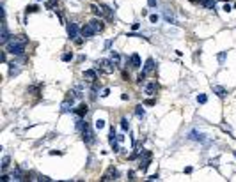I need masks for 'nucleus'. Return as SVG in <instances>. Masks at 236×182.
<instances>
[{
  "instance_id": "f257e3e1",
  "label": "nucleus",
  "mask_w": 236,
  "mask_h": 182,
  "mask_svg": "<svg viewBox=\"0 0 236 182\" xmlns=\"http://www.w3.org/2000/svg\"><path fill=\"white\" fill-rule=\"evenodd\" d=\"M98 65H99V69H101L103 73H107V74H112V73L116 71V64H114V60H108V59H101V60H98Z\"/></svg>"
},
{
  "instance_id": "f03ea898",
  "label": "nucleus",
  "mask_w": 236,
  "mask_h": 182,
  "mask_svg": "<svg viewBox=\"0 0 236 182\" xmlns=\"http://www.w3.org/2000/svg\"><path fill=\"white\" fill-rule=\"evenodd\" d=\"M91 9H92V13L96 14V16H99V18H103V16H110L112 14V11H110V7H107V5H96V4H92L91 5Z\"/></svg>"
},
{
  "instance_id": "7ed1b4c3",
  "label": "nucleus",
  "mask_w": 236,
  "mask_h": 182,
  "mask_svg": "<svg viewBox=\"0 0 236 182\" xmlns=\"http://www.w3.org/2000/svg\"><path fill=\"white\" fill-rule=\"evenodd\" d=\"M5 48L13 55H23V51H25V44H18V42H13V41H9L5 44Z\"/></svg>"
},
{
  "instance_id": "20e7f679",
  "label": "nucleus",
  "mask_w": 236,
  "mask_h": 182,
  "mask_svg": "<svg viewBox=\"0 0 236 182\" xmlns=\"http://www.w3.org/2000/svg\"><path fill=\"white\" fill-rule=\"evenodd\" d=\"M149 163H151V152H149V150H144V152L140 154V164H138V170H140V172H146L147 166H149Z\"/></svg>"
},
{
  "instance_id": "39448f33",
  "label": "nucleus",
  "mask_w": 236,
  "mask_h": 182,
  "mask_svg": "<svg viewBox=\"0 0 236 182\" xmlns=\"http://www.w3.org/2000/svg\"><path fill=\"white\" fill-rule=\"evenodd\" d=\"M82 138H83V142L87 143V145H92V143H94V140H96V138H94L92 129H91L87 124H85V127L82 129Z\"/></svg>"
},
{
  "instance_id": "423d86ee",
  "label": "nucleus",
  "mask_w": 236,
  "mask_h": 182,
  "mask_svg": "<svg viewBox=\"0 0 236 182\" xmlns=\"http://www.w3.org/2000/svg\"><path fill=\"white\" fill-rule=\"evenodd\" d=\"M80 32H82V36H83L85 39H91V37L96 34V30L91 27V23H85V25L82 27V30H80Z\"/></svg>"
},
{
  "instance_id": "0eeeda50",
  "label": "nucleus",
  "mask_w": 236,
  "mask_h": 182,
  "mask_svg": "<svg viewBox=\"0 0 236 182\" xmlns=\"http://www.w3.org/2000/svg\"><path fill=\"white\" fill-rule=\"evenodd\" d=\"M11 41V34H9V30H7V25H5V21L2 23V34H0V42L2 44H7Z\"/></svg>"
},
{
  "instance_id": "6e6552de",
  "label": "nucleus",
  "mask_w": 236,
  "mask_h": 182,
  "mask_svg": "<svg viewBox=\"0 0 236 182\" xmlns=\"http://www.w3.org/2000/svg\"><path fill=\"white\" fill-rule=\"evenodd\" d=\"M188 138H190V140H194V142L206 143V138H204V134H202L201 131H197V129H194V131H190V134H188Z\"/></svg>"
},
{
  "instance_id": "1a4fd4ad",
  "label": "nucleus",
  "mask_w": 236,
  "mask_h": 182,
  "mask_svg": "<svg viewBox=\"0 0 236 182\" xmlns=\"http://www.w3.org/2000/svg\"><path fill=\"white\" fill-rule=\"evenodd\" d=\"M68 36H69V39H77L78 37V27H77V23H69L68 25Z\"/></svg>"
},
{
  "instance_id": "9d476101",
  "label": "nucleus",
  "mask_w": 236,
  "mask_h": 182,
  "mask_svg": "<svg viewBox=\"0 0 236 182\" xmlns=\"http://www.w3.org/2000/svg\"><path fill=\"white\" fill-rule=\"evenodd\" d=\"M156 90H158L156 81H151V83H147V85L144 87V92H146L147 96H155V94H156Z\"/></svg>"
},
{
  "instance_id": "9b49d317",
  "label": "nucleus",
  "mask_w": 236,
  "mask_h": 182,
  "mask_svg": "<svg viewBox=\"0 0 236 182\" xmlns=\"http://www.w3.org/2000/svg\"><path fill=\"white\" fill-rule=\"evenodd\" d=\"M73 101H75V99H69V97H68L66 101L62 103V106H60V111H62V113H68V111H71V108H73Z\"/></svg>"
},
{
  "instance_id": "f8f14e48",
  "label": "nucleus",
  "mask_w": 236,
  "mask_h": 182,
  "mask_svg": "<svg viewBox=\"0 0 236 182\" xmlns=\"http://www.w3.org/2000/svg\"><path fill=\"white\" fill-rule=\"evenodd\" d=\"M83 78H85L87 81H91V83L96 81V71H94V69H87V71H83Z\"/></svg>"
},
{
  "instance_id": "ddd939ff",
  "label": "nucleus",
  "mask_w": 236,
  "mask_h": 182,
  "mask_svg": "<svg viewBox=\"0 0 236 182\" xmlns=\"http://www.w3.org/2000/svg\"><path fill=\"white\" fill-rule=\"evenodd\" d=\"M211 88H213V92H215L218 97H225V94H227V90H225L224 87H220V85H213Z\"/></svg>"
},
{
  "instance_id": "4468645a",
  "label": "nucleus",
  "mask_w": 236,
  "mask_h": 182,
  "mask_svg": "<svg viewBox=\"0 0 236 182\" xmlns=\"http://www.w3.org/2000/svg\"><path fill=\"white\" fill-rule=\"evenodd\" d=\"M89 23H91V27H92V28L96 30V34L103 30V21H101V20H91Z\"/></svg>"
},
{
  "instance_id": "2eb2a0df",
  "label": "nucleus",
  "mask_w": 236,
  "mask_h": 182,
  "mask_svg": "<svg viewBox=\"0 0 236 182\" xmlns=\"http://www.w3.org/2000/svg\"><path fill=\"white\" fill-rule=\"evenodd\" d=\"M130 64H132V67H135V69L142 65V64H140V57H138L137 53H133V55L130 57Z\"/></svg>"
},
{
  "instance_id": "dca6fc26",
  "label": "nucleus",
  "mask_w": 236,
  "mask_h": 182,
  "mask_svg": "<svg viewBox=\"0 0 236 182\" xmlns=\"http://www.w3.org/2000/svg\"><path fill=\"white\" fill-rule=\"evenodd\" d=\"M117 175H119V173H117V170L110 166V168H108V173H107V175H103V179H101V181H112L110 177H117Z\"/></svg>"
},
{
  "instance_id": "f3484780",
  "label": "nucleus",
  "mask_w": 236,
  "mask_h": 182,
  "mask_svg": "<svg viewBox=\"0 0 236 182\" xmlns=\"http://www.w3.org/2000/svg\"><path fill=\"white\" fill-rule=\"evenodd\" d=\"M144 71H146V73L155 71V60H153V59H147V60H146V64H144Z\"/></svg>"
},
{
  "instance_id": "a211bd4d",
  "label": "nucleus",
  "mask_w": 236,
  "mask_h": 182,
  "mask_svg": "<svg viewBox=\"0 0 236 182\" xmlns=\"http://www.w3.org/2000/svg\"><path fill=\"white\" fill-rule=\"evenodd\" d=\"M18 73H20L18 64H16V62H11V64H9V76H14V74H18Z\"/></svg>"
},
{
  "instance_id": "6ab92c4d",
  "label": "nucleus",
  "mask_w": 236,
  "mask_h": 182,
  "mask_svg": "<svg viewBox=\"0 0 236 182\" xmlns=\"http://www.w3.org/2000/svg\"><path fill=\"white\" fill-rule=\"evenodd\" d=\"M75 113H77L78 117H82V119H83V117L87 115V106H85V104H82V106H78V108L75 110Z\"/></svg>"
},
{
  "instance_id": "aec40b11",
  "label": "nucleus",
  "mask_w": 236,
  "mask_h": 182,
  "mask_svg": "<svg viewBox=\"0 0 236 182\" xmlns=\"http://www.w3.org/2000/svg\"><path fill=\"white\" fill-rule=\"evenodd\" d=\"M13 42H18V44H27L29 42V37L27 36H16V37H13Z\"/></svg>"
},
{
  "instance_id": "412c9836",
  "label": "nucleus",
  "mask_w": 236,
  "mask_h": 182,
  "mask_svg": "<svg viewBox=\"0 0 236 182\" xmlns=\"http://www.w3.org/2000/svg\"><path fill=\"white\" fill-rule=\"evenodd\" d=\"M201 4H202V5H204L206 9H211V11L215 9V0H202Z\"/></svg>"
},
{
  "instance_id": "4be33fe9",
  "label": "nucleus",
  "mask_w": 236,
  "mask_h": 182,
  "mask_svg": "<svg viewBox=\"0 0 236 182\" xmlns=\"http://www.w3.org/2000/svg\"><path fill=\"white\" fill-rule=\"evenodd\" d=\"M9 161H11V157H9V156H4V157H2V164H0V168H2V170H7Z\"/></svg>"
},
{
  "instance_id": "5701e85b",
  "label": "nucleus",
  "mask_w": 236,
  "mask_h": 182,
  "mask_svg": "<svg viewBox=\"0 0 236 182\" xmlns=\"http://www.w3.org/2000/svg\"><path fill=\"white\" fill-rule=\"evenodd\" d=\"M135 113H137V117H144V115H146V111H144V106H142V104H138L137 108H135Z\"/></svg>"
},
{
  "instance_id": "b1692460",
  "label": "nucleus",
  "mask_w": 236,
  "mask_h": 182,
  "mask_svg": "<svg viewBox=\"0 0 236 182\" xmlns=\"http://www.w3.org/2000/svg\"><path fill=\"white\" fill-rule=\"evenodd\" d=\"M121 127H123L124 131L130 129V122H128V119H121Z\"/></svg>"
},
{
  "instance_id": "393cba45",
  "label": "nucleus",
  "mask_w": 236,
  "mask_h": 182,
  "mask_svg": "<svg viewBox=\"0 0 236 182\" xmlns=\"http://www.w3.org/2000/svg\"><path fill=\"white\" fill-rule=\"evenodd\" d=\"M94 126H96V129H103V127H105V120H103V119H98V120L94 122Z\"/></svg>"
},
{
  "instance_id": "a878e982",
  "label": "nucleus",
  "mask_w": 236,
  "mask_h": 182,
  "mask_svg": "<svg viewBox=\"0 0 236 182\" xmlns=\"http://www.w3.org/2000/svg\"><path fill=\"white\" fill-rule=\"evenodd\" d=\"M206 101H208V97H206L204 94H199V96H197V103H201V104H204Z\"/></svg>"
},
{
  "instance_id": "bb28decb",
  "label": "nucleus",
  "mask_w": 236,
  "mask_h": 182,
  "mask_svg": "<svg viewBox=\"0 0 236 182\" xmlns=\"http://www.w3.org/2000/svg\"><path fill=\"white\" fill-rule=\"evenodd\" d=\"M165 20L169 21V23H176V21H174V16H172V14H171V13H169V11H167V13H165Z\"/></svg>"
},
{
  "instance_id": "cd10ccee",
  "label": "nucleus",
  "mask_w": 236,
  "mask_h": 182,
  "mask_svg": "<svg viewBox=\"0 0 236 182\" xmlns=\"http://www.w3.org/2000/svg\"><path fill=\"white\" fill-rule=\"evenodd\" d=\"M71 59H73V53H64V55H62V60L64 62H69Z\"/></svg>"
},
{
  "instance_id": "c85d7f7f",
  "label": "nucleus",
  "mask_w": 236,
  "mask_h": 182,
  "mask_svg": "<svg viewBox=\"0 0 236 182\" xmlns=\"http://www.w3.org/2000/svg\"><path fill=\"white\" fill-rule=\"evenodd\" d=\"M144 80H146V71H142V73L138 74V78H137V81H138V83H142Z\"/></svg>"
},
{
  "instance_id": "c756f323",
  "label": "nucleus",
  "mask_w": 236,
  "mask_h": 182,
  "mask_svg": "<svg viewBox=\"0 0 236 182\" xmlns=\"http://www.w3.org/2000/svg\"><path fill=\"white\" fill-rule=\"evenodd\" d=\"M38 11V5H29L27 7V13H36Z\"/></svg>"
},
{
  "instance_id": "7c9ffc66",
  "label": "nucleus",
  "mask_w": 236,
  "mask_h": 182,
  "mask_svg": "<svg viewBox=\"0 0 236 182\" xmlns=\"http://www.w3.org/2000/svg\"><path fill=\"white\" fill-rule=\"evenodd\" d=\"M108 94H110V90H108V88H103V90H101V94H99V96H101V97H107V96H108Z\"/></svg>"
},
{
  "instance_id": "2f4dec72",
  "label": "nucleus",
  "mask_w": 236,
  "mask_h": 182,
  "mask_svg": "<svg viewBox=\"0 0 236 182\" xmlns=\"http://www.w3.org/2000/svg\"><path fill=\"white\" fill-rule=\"evenodd\" d=\"M149 21H151V23H156V21H158V16H156V14H151V16H149Z\"/></svg>"
},
{
  "instance_id": "473e14b6",
  "label": "nucleus",
  "mask_w": 236,
  "mask_h": 182,
  "mask_svg": "<svg viewBox=\"0 0 236 182\" xmlns=\"http://www.w3.org/2000/svg\"><path fill=\"white\" fill-rule=\"evenodd\" d=\"M119 59H121V57H119L117 53H116V51H112V60H116V62H119Z\"/></svg>"
},
{
  "instance_id": "72a5a7b5",
  "label": "nucleus",
  "mask_w": 236,
  "mask_h": 182,
  "mask_svg": "<svg viewBox=\"0 0 236 182\" xmlns=\"http://www.w3.org/2000/svg\"><path fill=\"white\" fill-rule=\"evenodd\" d=\"M147 4H149V7H156V0H147Z\"/></svg>"
},
{
  "instance_id": "f704fd0d",
  "label": "nucleus",
  "mask_w": 236,
  "mask_h": 182,
  "mask_svg": "<svg viewBox=\"0 0 236 182\" xmlns=\"http://www.w3.org/2000/svg\"><path fill=\"white\" fill-rule=\"evenodd\" d=\"M224 59H225V51H222V53H220V55H218V60H220V62L224 60Z\"/></svg>"
},
{
  "instance_id": "c9c22d12",
  "label": "nucleus",
  "mask_w": 236,
  "mask_h": 182,
  "mask_svg": "<svg viewBox=\"0 0 236 182\" xmlns=\"http://www.w3.org/2000/svg\"><path fill=\"white\" fill-rule=\"evenodd\" d=\"M0 181L7 182V181H11V177H9V175H2V179H0Z\"/></svg>"
},
{
  "instance_id": "e433bc0d",
  "label": "nucleus",
  "mask_w": 236,
  "mask_h": 182,
  "mask_svg": "<svg viewBox=\"0 0 236 182\" xmlns=\"http://www.w3.org/2000/svg\"><path fill=\"white\" fill-rule=\"evenodd\" d=\"M224 11H225V13H229V11H231V5H229V4H225V5H224Z\"/></svg>"
},
{
  "instance_id": "4c0bfd02",
  "label": "nucleus",
  "mask_w": 236,
  "mask_h": 182,
  "mask_svg": "<svg viewBox=\"0 0 236 182\" xmlns=\"http://www.w3.org/2000/svg\"><path fill=\"white\" fill-rule=\"evenodd\" d=\"M210 166H215L216 168V166H218V164H216V159H211V161H210Z\"/></svg>"
},
{
  "instance_id": "58836bf2",
  "label": "nucleus",
  "mask_w": 236,
  "mask_h": 182,
  "mask_svg": "<svg viewBox=\"0 0 236 182\" xmlns=\"http://www.w3.org/2000/svg\"><path fill=\"white\" fill-rule=\"evenodd\" d=\"M147 181H158V175H151V177H147Z\"/></svg>"
},
{
  "instance_id": "ea45409f",
  "label": "nucleus",
  "mask_w": 236,
  "mask_h": 182,
  "mask_svg": "<svg viewBox=\"0 0 236 182\" xmlns=\"http://www.w3.org/2000/svg\"><path fill=\"white\" fill-rule=\"evenodd\" d=\"M138 27H140L138 23H133V25H132V28H133V30H138Z\"/></svg>"
},
{
  "instance_id": "a19ab883",
  "label": "nucleus",
  "mask_w": 236,
  "mask_h": 182,
  "mask_svg": "<svg viewBox=\"0 0 236 182\" xmlns=\"http://www.w3.org/2000/svg\"><path fill=\"white\" fill-rule=\"evenodd\" d=\"M190 2H197V0H190Z\"/></svg>"
},
{
  "instance_id": "79ce46f5",
  "label": "nucleus",
  "mask_w": 236,
  "mask_h": 182,
  "mask_svg": "<svg viewBox=\"0 0 236 182\" xmlns=\"http://www.w3.org/2000/svg\"><path fill=\"white\" fill-rule=\"evenodd\" d=\"M234 157H236V150H234Z\"/></svg>"
}]
</instances>
